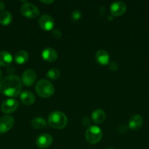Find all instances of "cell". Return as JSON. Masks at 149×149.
<instances>
[{
  "label": "cell",
  "instance_id": "17",
  "mask_svg": "<svg viewBox=\"0 0 149 149\" xmlns=\"http://www.w3.org/2000/svg\"><path fill=\"white\" fill-rule=\"evenodd\" d=\"M105 111L102 109H96L93 111L91 113V119L93 121V122L96 124H101L105 121Z\"/></svg>",
  "mask_w": 149,
  "mask_h": 149
},
{
  "label": "cell",
  "instance_id": "1",
  "mask_svg": "<svg viewBox=\"0 0 149 149\" xmlns=\"http://www.w3.org/2000/svg\"><path fill=\"white\" fill-rule=\"evenodd\" d=\"M22 81L18 76L10 75L0 81V93L8 97H16L21 93Z\"/></svg>",
  "mask_w": 149,
  "mask_h": 149
},
{
  "label": "cell",
  "instance_id": "3",
  "mask_svg": "<svg viewBox=\"0 0 149 149\" xmlns=\"http://www.w3.org/2000/svg\"><path fill=\"white\" fill-rule=\"evenodd\" d=\"M35 90H36L37 94L43 98L51 97L55 91L52 83L46 79L39 80L37 83Z\"/></svg>",
  "mask_w": 149,
  "mask_h": 149
},
{
  "label": "cell",
  "instance_id": "20",
  "mask_svg": "<svg viewBox=\"0 0 149 149\" xmlns=\"http://www.w3.org/2000/svg\"><path fill=\"white\" fill-rule=\"evenodd\" d=\"M32 126L35 129H42L47 126V122L42 117H36L32 120Z\"/></svg>",
  "mask_w": 149,
  "mask_h": 149
},
{
  "label": "cell",
  "instance_id": "29",
  "mask_svg": "<svg viewBox=\"0 0 149 149\" xmlns=\"http://www.w3.org/2000/svg\"><path fill=\"white\" fill-rule=\"evenodd\" d=\"M1 78H2V72H1V69H0V81H1Z\"/></svg>",
  "mask_w": 149,
  "mask_h": 149
},
{
  "label": "cell",
  "instance_id": "26",
  "mask_svg": "<svg viewBox=\"0 0 149 149\" xmlns=\"http://www.w3.org/2000/svg\"><path fill=\"white\" fill-rule=\"evenodd\" d=\"M90 119L87 117V116H84V117L82 119V125L84 127H89L90 125Z\"/></svg>",
  "mask_w": 149,
  "mask_h": 149
},
{
  "label": "cell",
  "instance_id": "19",
  "mask_svg": "<svg viewBox=\"0 0 149 149\" xmlns=\"http://www.w3.org/2000/svg\"><path fill=\"white\" fill-rule=\"evenodd\" d=\"M13 20V16L8 11H3L0 13V24L3 26H7L11 23Z\"/></svg>",
  "mask_w": 149,
  "mask_h": 149
},
{
  "label": "cell",
  "instance_id": "5",
  "mask_svg": "<svg viewBox=\"0 0 149 149\" xmlns=\"http://www.w3.org/2000/svg\"><path fill=\"white\" fill-rule=\"evenodd\" d=\"M20 13L28 18H35L39 15V10L33 4L26 2L20 7Z\"/></svg>",
  "mask_w": 149,
  "mask_h": 149
},
{
  "label": "cell",
  "instance_id": "8",
  "mask_svg": "<svg viewBox=\"0 0 149 149\" xmlns=\"http://www.w3.org/2000/svg\"><path fill=\"white\" fill-rule=\"evenodd\" d=\"M39 26L42 30L44 31H51L53 30L54 26V20L49 15H43L39 17L38 20Z\"/></svg>",
  "mask_w": 149,
  "mask_h": 149
},
{
  "label": "cell",
  "instance_id": "10",
  "mask_svg": "<svg viewBox=\"0 0 149 149\" xmlns=\"http://www.w3.org/2000/svg\"><path fill=\"white\" fill-rule=\"evenodd\" d=\"M53 138L51 135L47 133L41 134L37 138L36 145L39 148H47L52 144Z\"/></svg>",
  "mask_w": 149,
  "mask_h": 149
},
{
  "label": "cell",
  "instance_id": "16",
  "mask_svg": "<svg viewBox=\"0 0 149 149\" xmlns=\"http://www.w3.org/2000/svg\"><path fill=\"white\" fill-rule=\"evenodd\" d=\"M13 56L8 51H1L0 52V65L1 66H8L13 62Z\"/></svg>",
  "mask_w": 149,
  "mask_h": 149
},
{
  "label": "cell",
  "instance_id": "28",
  "mask_svg": "<svg viewBox=\"0 0 149 149\" xmlns=\"http://www.w3.org/2000/svg\"><path fill=\"white\" fill-rule=\"evenodd\" d=\"M40 1L43 4H52L54 1H51V0H50V1H42V0H41Z\"/></svg>",
  "mask_w": 149,
  "mask_h": 149
},
{
  "label": "cell",
  "instance_id": "23",
  "mask_svg": "<svg viewBox=\"0 0 149 149\" xmlns=\"http://www.w3.org/2000/svg\"><path fill=\"white\" fill-rule=\"evenodd\" d=\"M51 35H52V36L54 39H58L61 37V31L58 29H53L52 32H51Z\"/></svg>",
  "mask_w": 149,
  "mask_h": 149
},
{
  "label": "cell",
  "instance_id": "9",
  "mask_svg": "<svg viewBox=\"0 0 149 149\" xmlns=\"http://www.w3.org/2000/svg\"><path fill=\"white\" fill-rule=\"evenodd\" d=\"M37 79L36 73L32 69H27L23 73L21 77V81L24 85L30 87L34 84Z\"/></svg>",
  "mask_w": 149,
  "mask_h": 149
},
{
  "label": "cell",
  "instance_id": "27",
  "mask_svg": "<svg viewBox=\"0 0 149 149\" xmlns=\"http://www.w3.org/2000/svg\"><path fill=\"white\" fill-rule=\"evenodd\" d=\"M4 8H5V5H4V2L0 1V12L3 11V10H4Z\"/></svg>",
  "mask_w": 149,
  "mask_h": 149
},
{
  "label": "cell",
  "instance_id": "22",
  "mask_svg": "<svg viewBox=\"0 0 149 149\" xmlns=\"http://www.w3.org/2000/svg\"><path fill=\"white\" fill-rule=\"evenodd\" d=\"M81 12L78 10H74V11H72V13L71 14L72 20L74 22H77L78 21V20H80V18H81Z\"/></svg>",
  "mask_w": 149,
  "mask_h": 149
},
{
  "label": "cell",
  "instance_id": "15",
  "mask_svg": "<svg viewBox=\"0 0 149 149\" xmlns=\"http://www.w3.org/2000/svg\"><path fill=\"white\" fill-rule=\"evenodd\" d=\"M20 98L22 103L26 106H31L33 104L35 101V96L32 92L30 91H23L20 93Z\"/></svg>",
  "mask_w": 149,
  "mask_h": 149
},
{
  "label": "cell",
  "instance_id": "13",
  "mask_svg": "<svg viewBox=\"0 0 149 149\" xmlns=\"http://www.w3.org/2000/svg\"><path fill=\"white\" fill-rule=\"evenodd\" d=\"M96 61L99 65H105L109 64L110 63V55L106 50L99 49L96 53Z\"/></svg>",
  "mask_w": 149,
  "mask_h": 149
},
{
  "label": "cell",
  "instance_id": "2",
  "mask_svg": "<svg viewBox=\"0 0 149 149\" xmlns=\"http://www.w3.org/2000/svg\"><path fill=\"white\" fill-rule=\"evenodd\" d=\"M48 124L55 129L61 130L65 127L68 123L66 115L61 111H53L50 113L48 119Z\"/></svg>",
  "mask_w": 149,
  "mask_h": 149
},
{
  "label": "cell",
  "instance_id": "12",
  "mask_svg": "<svg viewBox=\"0 0 149 149\" xmlns=\"http://www.w3.org/2000/svg\"><path fill=\"white\" fill-rule=\"evenodd\" d=\"M143 119L140 115H133L129 121V128L133 130H138L143 126Z\"/></svg>",
  "mask_w": 149,
  "mask_h": 149
},
{
  "label": "cell",
  "instance_id": "4",
  "mask_svg": "<svg viewBox=\"0 0 149 149\" xmlns=\"http://www.w3.org/2000/svg\"><path fill=\"white\" fill-rule=\"evenodd\" d=\"M86 140L91 144L99 143L102 138V132L97 126H90L86 131Z\"/></svg>",
  "mask_w": 149,
  "mask_h": 149
},
{
  "label": "cell",
  "instance_id": "11",
  "mask_svg": "<svg viewBox=\"0 0 149 149\" xmlns=\"http://www.w3.org/2000/svg\"><path fill=\"white\" fill-rule=\"evenodd\" d=\"M110 10L113 16L122 15L127 10V5L123 1H115L111 4Z\"/></svg>",
  "mask_w": 149,
  "mask_h": 149
},
{
  "label": "cell",
  "instance_id": "7",
  "mask_svg": "<svg viewBox=\"0 0 149 149\" xmlns=\"http://www.w3.org/2000/svg\"><path fill=\"white\" fill-rule=\"evenodd\" d=\"M19 103L15 99L9 98L4 100L1 105V110L3 113H13L18 108Z\"/></svg>",
  "mask_w": 149,
  "mask_h": 149
},
{
  "label": "cell",
  "instance_id": "30",
  "mask_svg": "<svg viewBox=\"0 0 149 149\" xmlns=\"http://www.w3.org/2000/svg\"><path fill=\"white\" fill-rule=\"evenodd\" d=\"M107 149H114V148H107Z\"/></svg>",
  "mask_w": 149,
  "mask_h": 149
},
{
  "label": "cell",
  "instance_id": "14",
  "mask_svg": "<svg viewBox=\"0 0 149 149\" xmlns=\"http://www.w3.org/2000/svg\"><path fill=\"white\" fill-rule=\"evenodd\" d=\"M42 57L43 60L48 62H54L58 58V53L53 48L48 47L42 51Z\"/></svg>",
  "mask_w": 149,
  "mask_h": 149
},
{
  "label": "cell",
  "instance_id": "21",
  "mask_svg": "<svg viewBox=\"0 0 149 149\" xmlns=\"http://www.w3.org/2000/svg\"><path fill=\"white\" fill-rule=\"evenodd\" d=\"M47 77L50 79L55 80L59 78L60 77V71L57 68H51L47 72Z\"/></svg>",
  "mask_w": 149,
  "mask_h": 149
},
{
  "label": "cell",
  "instance_id": "25",
  "mask_svg": "<svg viewBox=\"0 0 149 149\" xmlns=\"http://www.w3.org/2000/svg\"><path fill=\"white\" fill-rule=\"evenodd\" d=\"M118 131L119 133L121 134H125L127 131V127L126 125H120L118 128Z\"/></svg>",
  "mask_w": 149,
  "mask_h": 149
},
{
  "label": "cell",
  "instance_id": "24",
  "mask_svg": "<svg viewBox=\"0 0 149 149\" xmlns=\"http://www.w3.org/2000/svg\"><path fill=\"white\" fill-rule=\"evenodd\" d=\"M109 68L110 70H111V71H117V70L118 69V65L117 63L115 62H110L109 63Z\"/></svg>",
  "mask_w": 149,
  "mask_h": 149
},
{
  "label": "cell",
  "instance_id": "6",
  "mask_svg": "<svg viewBox=\"0 0 149 149\" xmlns=\"http://www.w3.org/2000/svg\"><path fill=\"white\" fill-rule=\"evenodd\" d=\"M15 119L10 115H5L0 118V134L5 133L13 128Z\"/></svg>",
  "mask_w": 149,
  "mask_h": 149
},
{
  "label": "cell",
  "instance_id": "18",
  "mask_svg": "<svg viewBox=\"0 0 149 149\" xmlns=\"http://www.w3.org/2000/svg\"><path fill=\"white\" fill-rule=\"evenodd\" d=\"M29 58V53L25 50H20L18 52H16L15 55V61L19 65H22V64L26 63L28 61Z\"/></svg>",
  "mask_w": 149,
  "mask_h": 149
}]
</instances>
